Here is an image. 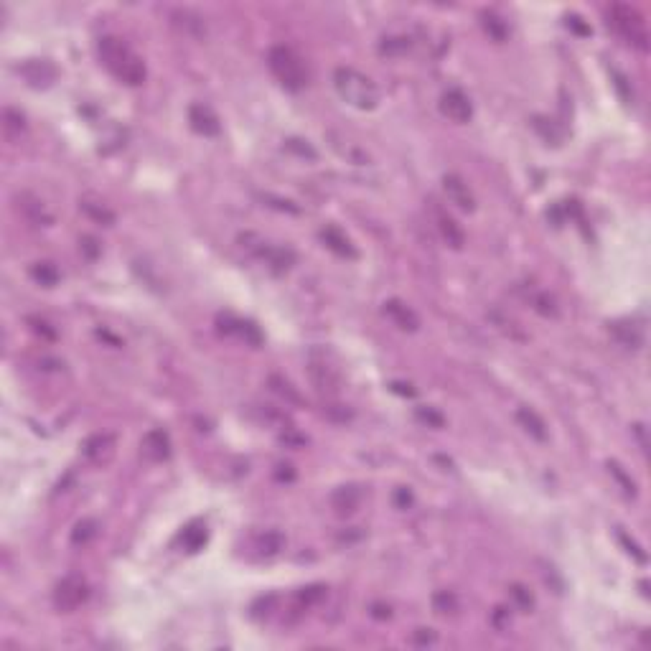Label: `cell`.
Instances as JSON below:
<instances>
[{
	"label": "cell",
	"instance_id": "obj_31",
	"mask_svg": "<svg viewBox=\"0 0 651 651\" xmlns=\"http://www.w3.org/2000/svg\"><path fill=\"white\" fill-rule=\"evenodd\" d=\"M379 51L387 54V57H399V54H407L410 51V39L407 36H390L379 43Z\"/></svg>",
	"mask_w": 651,
	"mask_h": 651
},
{
	"label": "cell",
	"instance_id": "obj_32",
	"mask_svg": "<svg viewBox=\"0 0 651 651\" xmlns=\"http://www.w3.org/2000/svg\"><path fill=\"white\" fill-rule=\"evenodd\" d=\"M483 28H486V33L491 36L494 41H504L506 33H509V28H506V23L501 21V18H497L494 13H483Z\"/></svg>",
	"mask_w": 651,
	"mask_h": 651
},
{
	"label": "cell",
	"instance_id": "obj_43",
	"mask_svg": "<svg viewBox=\"0 0 651 651\" xmlns=\"http://www.w3.org/2000/svg\"><path fill=\"white\" fill-rule=\"evenodd\" d=\"M28 323H31V328L36 331V334H43L46 339H54V336H57V331H54V328H49V323H46V321H41V318H28Z\"/></svg>",
	"mask_w": 651,
	"mask_h": 651
},
{
	"label": "cell",
	"instance_id": "obj_14",
	"mask_svg": "<svg viewBox=\"0 0 651 651\" xmlns=\"http://www.w3.org/2000/svg\"><path fill=\"white\" fill-rule=\"evenodd\" d=\"M140 450H143V456L148 461H155V463L168 461L171 458V438H168V432L161 430V428L146 432V438L140 440Z\"/></svg>",
	"mask_w": 651,
	"mask_h": 651
},
{
	"label": "cell",
	"instance_id": "obj_41",
	"mask_svg": "<svg viewBox=\"0 0 651 651\" xmlns=\"http://www.w3.org/2000/svg\"><path fill=\"white\" fill-rule=\"evenodd\" d=\"M412 501H415V497H412L410 486H399L397 491H394V504H397V509H407V506H412Z\"/></svg>",
	"mask_w": 651,
	"mask_h": 651
},
{
	"label": "cell",
	"instance_id": "obj_44",
	"mask_svg": "<svg viewBox=\"0 0 651 651\" xmlns=\"http://www.w3.org/2000/svg\"><path fill=\"white\" fill-rule=\"evenodd\" d=\"M565 21H568V28H572V31H578L580 36H588V33H590V26L583 23V18H580V16H568V18H565Z\"/></svg>",
	"mask_w": 651,
	"mask_h": 651
},
{
	"label": "cell",
	"instance_id": "obj_17",
	"mask_svg": "<svg viewBox=\"0 0 651 651\" xmlns=\"http://www.w3.org/2000/svg\"><path fill=\"white\" fill-rule=\"evenodd\" d=\"M318 237H321V242H323L334 254L346 257V260H357V254H359L357 247L351 244V239L343 234L339 227H323L321 232H318Z\"/></svg>",
	"mask_w": 651,
	"mask_h": 651
},
{
	"label": "cell",
	"instance_id": "obj_29",
	"mask_svg": "<svg viewBox=\"0 0 651 651\" xmlns=\"http://www.w3.org/2000/svg\"><path fill=\"white\" fill-rule=\"evenodd\" d=\"M415 417L423 425H428V428H435V430H443V428H445V415H443L440 410H435V407H425V405L417 407Z\"/></svg>",
	"mask_w": 651,
	"mask_h": 651
},
{
	"label": "cell",
	"instance_id": "obj_28",
	"mask_svg": "<svg viewBox=\"0 0 651 651\" xmlns=\"http://www.w3.org/2000/svg\"><path fill=\"white\" fill-rule=\"evenodd\" d=\"M323 595H326L323 585H308V588H301V590L295 593V603H298L301 610H306L310 608V605H316L318 601H323Z\"/></svg>",
	"mask_w": 651,
	"mask_h": 651
},
{
	"label": "cell",
	"instance_id": "obj_39",
	"mask_svg": "<svg viewBox=\"0 0 651 651\" xmlns=\"http://www.w3.org/2000/svg\"><path fill=\"white\" fill-rule=\"evenodd\" d=\"M270 384H272V390H275L277 394H283V397L288 399V402H295V405L301 402V397H298V392L290 390V384L285 382V379H280V377H272V379H270Z\"/></svg>",
	"mask_w": 651,
	"mask_h": 651
},
{
	"label": "cell",
	"instance_id": "obj_5",
	"mask_svg": "<svg viewBox=\"0 0 651 651\" xmlns=\"http://www.w3.org/2000/svg\"><path fill=\"white\" fill-rule=\"evenodd\" d=\"M87 598H90V585L81 575H66L54 588V608L61 613L77 610L81 603H87Z\"/></svg>",
	"mask_w": 651,
	"mask_h": 651
},
{
	"label": "cell",
	"instance_id": "obj_35",
	"mask_svg": "<svg viewBox=\"0 0 651 651\" xmlns=\"http://www.w3.org/2000/svg\"><path fill=\"white\" fill-rule=\"evenodd\" d=\"M3 120H6V132H8L10 138H16V135H21V130L26 128V120H23V114L21 112H16V110H6L3 112Z\"/></svg>",
	"mask_w": 651,
	"mask_h": 651
},
{
	"label": "cell",
	"instance_id": "obj_23",
	"mask_svg": "<svg viewBox=\"0 0 651 651\" xmlns=\"http://www.w3.org/2000/svg\"><path fill=\"white\" fill-rule=\"evenodd\" d=\"M254 547H257V554H260V557H275L285 547V537L280 532H275V529H270V532H265V534L257 537V545Z\"/></svg>",
	"mask_w": 651,
	"mask_h": 651
},
{
	"label": "cell",
	"instance_id": "obj_19",
	"mask_svg": "<svg viewBox=\"0 0 651 651\" xmlns=\"http://www.w3.org/2000/svg\"><path fill=\"white\" fill-rule=\"evenodd\" d=\"M517 420H519L521 428H524V430H527L534 440H539V443H545V440L550 438L545 420H542L532 407H519V410H517Z\"/></svg>",
	"mask_w": 651,
	"mask_h": 651
},
{
	"label": "cell",
	"instance_id": "obj_40",
	"mask_svg": "<svg viewBox=\"0 0 651 651\" xmlns=\"http://www.w3.org/2000/svg\"><path fill=\"white\" fill-rule=\"evenodd\" d=\"M619 539H621V545L626 547V552H628V554H634L636 562H641V565H646V552H643L641 547L636 545L634 539H628V534H623V532H619Z\"/></svg>",
	"mask_w": 651,
	"mask_h": 651
},
{
	"label": "cell",
	"instance_id": "obj_18",
	"mask_svg": "<svg viewBox=\"0 0 651 651\" xmlns=\"http://www.w3.org/2000/svg\"><path fill=\"white\" fill-rule=\"evenodd\" d=\"M179 542H181V547H183L186 552H199V550H203V545L209 542L206 524H203V521H199V519L191 521V524H186V527L181 529Z\"/></svg>",
	"mask_w": 651,
	"mask_h": 651
},
{
	"label": "cell",
	"instance_id": "obj_48",
	"mask_svg": "<svg viewBox=\"0 0 651 651\" xmlns=\"http://www.w3.org/2000/svg\"><path fill=\"white\" fill-rule=\"evenodd\" d=\"M435 639H438V636L432 634L430 628H417V631H415V641L417 643H435Z\"/></svg>",
	"mask_w": 651,
	"mask_h": 651
},
{
	"label": "cell",
	"instance_id": "obj_34",
	"mask_svg": "<svg viewBox=\"0 0 651 651\" xmlns=\"http://www.w3.org/2000/svg\"><path fill=\"white\" fill-rule=\"evenodd\" d=\"M509 595H512V601L517 603V608H519V610H532V608H534V595L529 593L524 585H512V588H509Z\"/></svg>",
	"mask_w": 651,
	"mask_h": 651
},
{
	"label": "cell",
	"instance_id": "obj_33",
	"mask_svg": "<svg viewBox=\"0 0 651 651\" xmlns=\"http://www.w3.org/2000/svg\"><path fill=\"white\" fill-rule=\"evenodd\" d=\"M532 306H534V310L537 313H542V316H557L560 310H557V303H554V298L552 295H547V293H537V295H532Z\"/></svg>",
	"mask_w": 651,
	"mask_h": 651
},
{
	"label": "cell",
	"instance_id": "obj_38",
	"mask_svg": "<svg viewBox=\"0 0 651 651\" xmlns=\"http://www.w3.org/2000/svg\"><path fill=\"white\" fill-rule=\"evenodd\" d=\"M608 471L613 473V476H616V481H619L621 488L626 491L628 497H636V483H634V479H631V476H628V473L623 471V468H621V465L616 463V461H610V463H608Z\"/></svg>",
	"mask_w": 651,
	"mask_h": 651
},
{
	"label": "cell",
	"instance_id": "obj_42",
	"mask_svg": "<svg viewBox=\"0 0 651 651\" xmlns=\"http://www.w3.org/2000/svg\"><path fill=\"white\" fill-rule=\"evenodd\" d=\"M79 250L87 254L90 260H94V257L99 254V244H97V239H94V237H81V239H79Z\"/></svg>",
	"mask_w": 651,
	"mask_h": 651
},
{
	"label": "cell",
	"instance_id": "obj_45",
	"mask_svg": "<svg viewBox=\"0 0 651 651\" xmlns=\"http://www.w3.org/2000/svg\"><path fill=\"white\" fill-rule=\"evenodd\" d=\"M390 390L397 392V394H402V397H415L417 394V392L412 390V384H405V382H392Z\"/></svg>",
	"mask_w": 651,
	"mask_h": 651
},
{
	"label": "cell",
	"instance_id": "obj_3",
	"mask_svg": "<svg viewBox=\"0 0 651 651\" xmlns=\"http://www.w3.org/2000/svg\"><path fill=\"white\" fill-rule=\"evenodd\" d=\"M268 66L285 90L301 92L308 84V69L290 46H272L268 51Z\"/></svg>",
	"mask_w": 651,
	"mask_h": 651
},
{
	"label": "cell",
	"instance_id": "obj_13",
	"mask_svg": "<svg viewBox=\"0 0 651 651\" xmlns=\"http://www.w3.org/2000/svg\"><path fill=\"white\" fill-rule=\"evenodd\" d=\"M114 445H117L114 435L97 432V435H92L81 443V453H84V458H90L92 463H107L114 456Z\"/></svg>",
	"mask_w": 651,
	"mask_h": 651
},
{
	"label": "cell",
	"instance_id": "obj_10",
	"mask_svg": "<svg viewBox=\"0 0 651 651\" xmlns=\"http://www.w3.org/2000/svg\"><path fill=\"white\" fill-rule=\"evenodd\" d=\"M252 252L275 272H288L295 265V252L288 247H280V244L260 242V247H252Z\"/></svg>",
	"mask_w": 651,
	"mask_h": 651
},
{
	"label": "cell",
	"instance_id": "obj_2",
	"mask_svg": "<svg viewBox=\"0 0 651 651\" xmlns=\"http://www.w3.org/2000/svg\"><path fill=\"white\" fill-rule=\"evenodd\" d=\"M334 87L339 92V97L346 105L357 107V110H374L379 105V87L369 79L366 74L351 69V66H339L334 72Z\"/></svg>",
	"mask_w": 651,
	"mask_h": 651
},
{
	"label": "cell",
	"instance_id": "obj_30",
	"mask_svg": "<svg viewBox=\"0 0 651 651\" xmlns=\"http://www.w3.org/2000/svg\"><path fill=\"white\" fill-rule=\"evenodd\" d=\"M432 608H435V613H440V616L456 613V610H458L456 593H450V590H440V593H435V595H432Z\"/></svg>",
	"mask_w": 651,
	"mask_h": 651
},
{
	"label": "cell",
	"instance_id": "obj_4",
	"mask_svg": "<svg viewBox=\"0 0 651 651\" xmlns=\"http://www.w3.org/2000/svg\"><path fill=\"white\" fill-rule=\"evenodd\" d=\"M608 23L616 28V31L639 49H649V31H646V21L636 8L631 6H623V3H616L610 6L608 10Z\"/></svg>",
	"mask_w": 651,
	"mask_h": 651
},
{
	"label": "cell",
	"instance_id": "obj_16",
	"mask_svg": "<svg viewBox=\"0 0 651 651\" xmlns=\"http://www.w3.org/2000/svg\"><path fill=\"white\" fill-rule=\"evenodd\" d=\"M18 72L31 87H49L51 81L57 79V69L46 59H31L23 66H18Z\"/></svg>",
	"mask_w": 651,
	"mask_h": 651
},
{
	"label": "cell",
	"instance_id": "obj_26",
	"mask_svg": "<svg viewBox=\"0 0 651 651\" xmlns=\"http://www.w3.org/2000/svg\"><path fill=\"white\" fill-rule=\"evenodd\" d=\"M173 23L181 26L186 33H194V36H201V33H206V28H203V21L199 16H194L191 10H176L173 13Z\"/></svg>",
	"mask_w": 651,
	"mask_h": 651
},
{
	"label": "cell",
	"instance_id": "obj_6",
	"mask_svg": "<svg viewBox=\"0 0 651 651\" xmlns=\"http://www.w3.org/2000/svg\"><path fill=\"white\" fill-rule=\"evenodd\" d=\"M217 326H219L221 334L237 336V339H242V341L250 343V346H260L262 343V331L252 321H247V318H237L232 316V313H219V316H217Z\"/></svg>",
	"mask_w": 651,
	"mask_h": 651
},
{
	"label": "cell",
	"instance_id": "obj_36",
	"mask_svg": "<svg viewBox=\"0 0 651 651\" xmlns=\"http://www.w3.org/2000/svg\"><path fill=\"white\" fill-rule=\"evenodd\" d=\"M81 209L84 212L90 214L92 219H97L99 224H105V227H110L114 221V214L110 212V209H105V206H99V203H87V201H81Z\"/></svg>",
	"mask_w": 651,
	"mask_h": 651
},
{
	"label": "cell",
	"instance_id": "obj_20",
	"mask_svg": "<svg viewBox=\"0 0 651 651\" xmlns=\"http://www.w3.org/2000/svg\"><path fill=\"white\" fill-rule=\"evenodd\" d=\"M16 206H18V212H23V217L31 224H51V217L46 214V209H43V203L39 201V199H33V196H28V194H21V196H16Z\"/></svg>",
	"mask_w": 651,
	"mask_h": 651
},
{
	"label": "cell",
	"instance_id": "obj_37",
	"mask_svg": "<svg viewBox=\"0 0 651 651\" xmlns=\"http://www.w3.org/2000/svg\"><path fill=\"white\" fill-rule=\"evenodd\" d=\"M285 148H288V150H293L295 155H301V158H308V161H316V158H318V153L313 150V148H310L308 140L288 138V140H285Z\"/></svg>",
	"mask_w": 651,
	"mask_h": 651
},
{
	"label": "cell",
	"instance_id": "obj_15",
	"mask_svg": "<svg viewBox=\"0 0 651 651\" xmlns=\"http://www.w3.org/2000/svg\"><path fill=\"white\" fill-rule=\"evenodd\" d=\"M382 310H384V316L390 318L394 326H399L402 331H417V328H420V318H417V313L410 308L405 301H399V298L384 301Z\"/></svg>",
	"mask_w": 651,
	"mask_h": 651
},
{
	"label": "cell",
	"instance_id": "obj_12",
	"mask_svg": "<svg viewBox=\"0 0 651 651\" xmlns=\"http://www.w3.org/2000/svg\"><path fill=\"white\" fill-rule=\"evenodd\" d=\"M364 501V491L357 483H349V486H339L331 494V509H334L339 517H351V514L359 512V506Z\"/></svg>",
	"mask_w": 651,
	"mask_h": 651
},
{
	"label": "cell",
	"instance_id": "obj_24",
	"mask_svg": "<svg viewBox=\"0 0 651 651\" xmlns=\"http://www.w3.org/2000/svg\"><path fill=\"white\" fill-rule=\"evenodd\" d=\"M532 128L542 135V140H545L547 146H560L562 143V130L557 128V122L550 120V117H542V114H537L534 120H532Z\"/></svg>",
	"mask_w": 651,
	"mask_h": 651
},
{
	"label": "cell",
	"instance_id": "obj_9",
	"mask_svg": "<svg viewBox=\"0 0 651 651\" xmlns=\"http://www.w3.org/2000/svg\"><path fill=\"white\" fill-rule=\"evenodd\" d=\"M443 191H445L448 201L453 203V206H458L461 212H473V209H476L473 191L468 188V183H465L458 173H448V176H443Z\"/></svg>",
	"mask_w": 651,
	"mask_h": 651
},
{
	"label": "cell",
	"instance_id": "obj_47",
	"mask_svg": "<svg viewBox=\"0 0 651 651\" xmlns=\"http://www.w3.org/2000/svg\"><path fill=\"white\" fill-rule=\"evenodd\" d=\"M494 626H497L499 631L509 626V613H506V608H497V610H494Z\"/></svg>",
	"mask_w": 651,
	"mask_h": 651
},
{
	"label": "cell",
	"instance_id": "obj_27",
	"mask_svg": "<svg viewBox=\"0 0 651 651\" xmlns=\"http://www.w3.org/2000/svg\"><path fill=\"white\" fill-rule=\"evenodd\" d=\"M97 537V521L94 519H81L77 521V527H74L72 532V545H87V542H92V539Z\"/></svg>",
	"mask_w": 651,
	"mask_h": 651
},
{
	"label": "cell",
	"instance_id": "obj_1",
	"mask_svg": "<svg viewBox=\"0 0 651 651\" xmlns=\"http://www.w3.org/2000/svg\"><path fill=\"white\" fill-rule=\"evenodd\" d=\"M99 61L110 69L114 79H120L128 87H140L146 81V61L117 36H102L97 43Z\"/></svg>",
	"mask_w": 651,
	"mask_h": 651
},
{
	"label": "cell",
	"instance_id": "obj_7",
	"mask_svg": "<svg viewBox=\"0 0 651 651\" xmlns=\"http://www.w3.org/2000/svg\"><path fill=\"white\" fill-rule=\"evenodd\" d=\"M440 112L456 125H465L473 117V105L463 90H448L440 97Z\"/></svg>",
	"mask_w": 651,
	"mask_h": 651
},
{
	"label": "cell",
	"instance_id": "obj_22",
	"mask_svg": "<svg viewBox=\"0 0 651 651\" xmlns=\"http://www.w3.org/2000/svg\"><path fill=\"white\" fill-rule=\"evenodd\" d=\"M610 331H613L616 339H619L623 346H628V349H639L643 343V336L641 331H639V326H634L631 321H619V323L610 326Z\"/></svg>",
	"mask_w": 651,
	"mask_h": 651
},
{
	"label": "cell",
	"instance_id": "obj_11",
	"mask_svg": "<svg viewBox=\"0 0 651 651\" xmlns=\"http://www.w3.org/2000/svg\"><path fill=\"white\" fill-rule=\"evenodd\" d=\"M188 122H191L194 132H199V135H203V138H214V135H219L221 132L219 117H217V112H214L209 105H191L188 107Z\"/></svg>",
	"mask_w": 651,
	"mask_h": 651
},
{
	"label": "cell",
	"instance_id": "obj_8",
	"mask_svg": "<svg viewBox=\"0 0 651 651\" xmlns=\"http://www.w3.org/2000/svg\"><path fill=\"white\" fill-rule=\"evenodd\" d=\"M308 374L313 379V384H316V390L323 392V394H336V392L341 390V374L326 359H310Z\"/></svg>",
	"mask_w": 651,
	"mask_h": 651
},
{
	"label": "cell",
	"instance_id": "obj_21",
	"mask_svg": "<svg viewBox=\"0 0 651 651\" xmlns=\"http://www.w3.org/2000/svg\"><path fill=\"white\" fill-rule=\"evenodd\" d=\"M438 229H440V234H443V239H445L453 250H461L465 244V234H463V229L458 227L456 224V219L453 217H448L445 212H438Z\"/></svg>",
	"mask_w": 651,
	"mask_h": 651
},
{
	"label": "cell",
	"instance_id": "obj_46",
	"mask_svg": "<svg viewBox=\"0 0 651 651\" xmlns=\"http://www.w3.org/2000/svg\"><path fill=\"white\" fill-rule=\"evenodd\" d=\"M369 613H372L374 619L384 621V619H390V616H392V608H390V605H384V603H374V605H372V610H369Z\"/></svg>",
	"mask_w": 651,
	"mask_h": 651
},
{
	"label": "cell",
	"instance_id": "obj_25",
	"mask_svg": "<svg viewBox=\"0 0 651 651\" xmlns=\"http://www.w3.org/2000/svg\"><path fill=\"white\" fill-rule=\"evenodd\" d=\"M31 277L39 285H43V288H54L61 275H59L54 262H36V265H31Z\"/></svg>",
	"mask_w": 651,
	"mask_h": 651
}]
</instances>
